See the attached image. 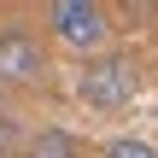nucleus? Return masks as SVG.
<instances>
[{
	"mask_svg": "<svg viewBox=\"0 0 158 158\" xmlns=\"http://www.w3.org/2000/svg\"><path fill=\"white\" fill-rule=\"evenodd\" d=\"M47 29H53L59 47L100 59L106 41H111V12L94 6V0H53V6H47Z\"/></svg>",
	"mask_w": 158,
	"mask_h": 158,
	"instance_id": "nucleus-1",
	"label": "nucleus"
},
{
	"mask_svg": "<svg viewBox=\"0 0 158 158\" xmlns=\"http://www.w3.org/2000/svg\"><path fill=\"white\" fill-rule=\"evenodd\" d=\"M135 88H141V70H135V59H123V53H100V59H88L82 76H76V94H82V106H94V111H123V106L135 100Z\"/></svg>",
	"mask_w": 158,
	"mask_h": 158,
	"instance_id": "nucleus-2",
	"label": "nucleus"
},
{
	"mask_svg": "<svg viewBox=\"0 0 158 158\" xmlns=\"http://www.w3.org/2000/svg\"><path fill=\"white\" fill-rule=\"evenodd\" d=\"M47 76V47L35 29H0V82H41Z\"/></svg>",
	"mask_w": 158,
	"mask_h": 158,
	"instance_id": "nucleus-3",
	"label": "nucleus"
},
{
	"mask_svg": "<svg viewBox=\"0 0 158 158\" xmlns=\"http://www.w3.org/2000/svg\"><path fill=\"white\" fill-rule=\"evenodd\" d=\"M23 158H82V147H76V135H64V129H41V135H29Z\"/></svg>",
	"mask_w": 158,
	"mask_h": 158,
	"instance_id": "nucleus-4",
	"label": "nucleus"
},
{
	"mask_svg": "<svg viewBox=\"0 0 158 158\" xmlns=\"http://www.w3.org/2000/svg\"><path fill=\"white\" fill-rule=\"evenodd\" d=\"M100 158H158V147H147V141H135V135H117V141H111V147H106Z\"/></svg>",
	"mask_w": 158,
	"mask_h": 158,
	"instance_id": "nucleus-5",
	"label": "nucleus"
},
{
	"mask_svg": "<svg viewBox=\"0 0 158 158\" xmlns=\"http://www.w3.org/2000/svg\"><path fill=\"white\" fill-rule=\"evenodd\" d=\"M18 135H23V129H18V117H12V106L0 100V158H6L12 147H18Z\"/></svg>",
	"mask_w": 158,
	"mask_h": 158,
	"instance_id": "nucleus-6",
	"label": "nucleus"
}]
</instances>
